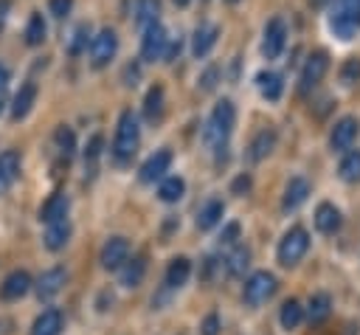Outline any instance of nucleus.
<instances>
[{"label": "nucleus", "instance_id": "49", "mask_svg": "<svg viewBox=\"0 0 360 335\" xmlns=\"http://www.w3.org/2000/svg\"><path fill=\"white\" fill-rule=\"evenodd\" d=\"M309 3H312L315 8H326V6H332L335 0H309Z\"/></svg>", "mask_w": 360, "mask_h": 335}, {"label": "nucleus", "instance_id": "14", "mask_svg": "<svg viewBox=\"0 0 360 335\" xmlns=\"http://www.w3.org/2000/svg\"><path fill=\"white\" fill-rule=\"evenodd\" d=\"M28 290H31V276H28L25 270H14V273L6 276V282H3V287H0V296H3L6 301H14V298L25 296Z\"/></svg>", "mask_w": 360, "mask_h": 335}, {"label": "nucleus", "instance_id": "20", "mask_svg": "<svg viewBox=\"0 0 360 335\" xmlns=\"http://www.w3.org/2000/svg\"><path fill=\"white\" fill-rule=\"evenodd\" d=\"M70 239V222L68 217L65 220H56V222H48V231H45V248L48 251H62Z\"/></svg>", "mask_w": 360, "mask_h": 335}, {"label": "nucleus", "instance_id": "16", "mask_svg": "<svg viewBox=\"0 0 360 335\" xmlns=\"http://www.w3.org/2000/svg\"><path fill=\"white\" fill-rule=\"evenodd\" d=\"M68 206H70L68 194H65V191H56V194H51V197L45 200V206L39 208V220H42V222L65 220V217H68Z\"/></svg>", "mask_w": 360, "mask_h": 335}, {"label": "nucleus", "instance_id": "42", "mask_svg": "<svg viewBox=\"0 0 360 335\" xmlns=\"http://www.w3.org/2000/svg\"><path fill=\"white\" fill-rule=\"evenodd\" d=\"M202 335H219V318L211 312V315H205V321H202Z\"/></svg>", "mask_w": 360, "mask_h": 335}, {"label": "nucleus", "instance_id": "1", "mask_svg": "<svg viewBox=\"0 0 360 335\" xmlns=\"http://www.w3.org/2000/svg\"><path fill=\"white\" fill-rule=\"evenodd\" d=\"M141 141V127H138V115L132 110H124L118 115V127H115V141H112V158L118 163H127Z\"/></svg>", "mask_w": 360, "mask_h": 335}, {"label": "nucleus", "instance_id": "48", "mask_svg": "<svg viewBox=\"0 0 360 335\" xmlns=\"http://www.w3.org/2000/svg\"><path fill=\"white\" fill-rule=\"evenodd\" d=\"M6 84H8V68H6V65H0V93L6 90Z\"/></svg>", "mask_w": 360, "mask_h": 335}, {"label": "nucleus", "instance_id": "37", "mask_svg": "<svg viewBox=\"0 0 360 335\" xmlns=\"http://www.w3.org/2000/svg\"><path fill=\"white\" fill-rule=\"evenodd\" d=\"M87 37H90V25H87V23L76 25L73 39H70V45H68V53H70V56H79V53L87 48Z\"/></svg>", "mask_w": 360, "mask_h": 335}, {"label": "nucleus", "instance_id": "22", "mask_svg": "<svg viewBox=\"0 0 360 335\" xmlns=\"http://www.w3.org/2000/svg\"><path fill=\"white\" fill-rule=\"evenodd\" d=\"M62 329V312L59 310H42L37 321L31 324V335H59Z\"/></svg>", "mask_w": 360, "mask_h": 335}, {"label": "nucleus", "instance_id": "7", "mask_svg": "<svg viewBox=\"0 0 360 335\" xmlns=\"http://www.w3.org/2000/svg\"><path fill=\"white\" fill-rule=\"evenodd\" d=\"M284 42H287V25H284V20L281 17L267 20L264 34H262V56L264 59H276L284 51Z\"/></svg>", "mask_w": 360, "mask_h": 335}, {"label": "nucleus", "instance_id": "24", "mask_svg": "<svg viewBox=\"0 0 360 335\" xmlns=\"http://www.w3.org/2000/svg\"><path fill=\"white\" fill-rule=\"evenodd\" d=\"M188 276H191V262H188L186 256H177V259H172L169 267H166V287L177 290V287H183V284L188 282Z\"/></svg>", "mask_w": 360, "mask_h": 335}, {"label": "nucleus", "instance_id": "12", "mask_svg": "<svg viewBox=\"0 0 360 335\" xmlns=\"http://www.w3.org/2000/svg\"><path fill=\"white\" fill-rule=\"evenodd\" d=\"M169 166H172V152H169V149H158V152L149 155L146 163L141 166V180H143V183H155V180L166 177Z\"/></svg>", "mask_w": 360, "mask_h": 335}, {"label": "nucleus", "instance_id": "8", "mask_svg": "<svg viewBox=\"0 0 360 335\" xmlns=\"http://www.w3.org/2000/svg\"><path fill=\"white\" fill-rule=\"evenodd\" d=\"M166 42H169V34L160 23H152L149 28H143V39H141V56L146 62H155V59H163L166 53Z\"/></svg>", "mask_w": 360, "mask_h": 335}, {"label": "nucleus", "instance_id": "38", "mask_svg": "<svg viewBox=\"0 0 360 335\" xmlns=\"http://www.w3.org/2000/svg\"><path fill=\"white\" fill-rule=\"evenodd\" d=\"M340 82H343L346 87H352V84L360 82V59H357V56L343 62V68H340Z\"/></svg>", "mask_w": 360, "mask_h": 335}, {"label": "nucleus", "instance_id": "27", "mask_svg": "<svg viewBox=\"0 0 360 335\" xmlns=\"http://www.w3.org/2000/svg\"><path fill=\"white\" fill-rule=\"evenodd\" d=\"M158 14H160V0H135V25L141 31L158 23Z\"/></svg>", "mask_w": 360, "mask_h": 335}, {"label": "nucleus", "instance_id": "31", "mask_svg": "<svg viewBox=\"0 0 360 335\" xmlns=\"http://www.w3.org/2000/svg\"><path fill=\"white\" fill-rule=\"evenodd\" d=\"M45 34H48V25H45L42 14L34 11V14L28 17V25H25V42H28L31 48H37V45L45 42Z\"/></svg>", "mask_w": 360, "mask_h": 335}, {"label": "nucleus", "instance_id": "21", "mask_svg": "<svg viewBox=\"0 0 360 335\" xmlns=\"http://www.w3.org/2000/svg\"><path fill=\"white\" fill-rule=\"evenodd\" d=\"M118 270H121V284L124 287H138L143 282V276H146V259L143 256H132Z\"/></svg>", "mask_w": 360, "mask_h": 335}, {"label": "nucleus", "instance_id": "33", "mask_svg": "<svg viewBox=\"0 0 360 335\" xmlns=\"http://www.w3.org/2000/svg\"><path fill=\"white\" fill-rule=\"evenodd\" d=\"M143 115H146L149 121H158V118L163 115V87H160V84L149 87V93H146V99H143Z\"/></svg>", "mask_w": 360, "mask_h": 335}, {"label": "nucleus", "instance_id": "2", "mask_svg": "<svg viewBox=\"0 0 360 335\" xmlns=\"http://www.w3.org/2000/svg\"><path fill=\"white\" fill-rule=\"evenodd\" d=\"M326 25L338 39H352L360 28V0H338L329 11Z\"/></svg>", "mask_w": 360, "mask_h": 335}, {"label": "nucleus", "instance_id": "26", "mask_svg": "<svg viewBox=\"0 0 360 335\" xmlns=\"http://www.w3.org/2000/svg\"><path fill=\"white\" fill-rule=\"evenodd\" d=\"M222 214H225L222 200H208V203H205V206L197 211V228H200V231L214 228V225L222 220Z\"/></svg>", "mask_w": 360, "mask_h": 335}, {"label": "nucleus", "instance_id": "18", "mask_svg": "<svg viewBox=\"0 0 360 335\" xmlns=\"http://www.w3.org/2000/svg\"><path fill=\"white\" fill-rule=\"evenodd\" d=\"M256 84H259V93H262L264 101H278V99H281L284 82H281L278 73H273V70H262V73L256 76Z\"/></svg>", "mask_w": 360, "mask_h": 335}, {"label": "nucleus", "instance_id": "13", "mask_svg": "<svg viewBox=\"0 0 360 335\" xmlns=\"http://www.w3.org/2000/svg\"><path fill=\"white\" fill-rule=\"evenodd\" d=\"M65 282H68V273H65L62 267H51V270H45V273L37 279V296H39V301L53 298V296L65 287Z\"/></svg>", "mask_w": 360, "mask_h": 335}, {"label": "nucleus", "instance_id": "28", "mask_svg": "<svg viewBox=\"0 0 360 335\" xmlns=\"http://www.w3.org/2000/svg\"><path fill=\"white\" fill-rule=\"evenodd\" d=\"M273 146H276V132H273V129H262V132L250 141L248 158H250V160H264V158L273 152Z\"/></svg>", "mask_w": 360, "mask_h": 335}, {"label": "nucleus", "instance_id": "15", "mask_svg": "<svg viewBox=\"0 0 360 335\" xmlns=\"http://www.w3.org/2000/svg\"><path fill=\"white\" fill-rule=\"evenodd\" d=\"M34 101H37V84H34V82H25V84L17 90V96H14V104H11V121L25 118V115L31 113Z\"/></svg>", "mask_w": 360, "mask_h": 335}, {"label": "nucleus", "instance_id": "29", "mask_svg": "<svg viewBox=\"0 0 360 335\" xmlns=\"http://www.w3.org/2000/svg\"><path fill=\"white\" fill-rule=\"evenodd\" d=\"M183 191H186V183H183V177H177V175L160 177V186H158V197H160L163 203H177V200L183 197Z\"/></svg>", "mask_w": 360, "mask_h": 335}, {"label": "nucleus", "instance_id": "39", "mask_svg": "<svg viewBox=\"0 0 360 335\" xmlns=\"http://www.w3.org/2000/svg\"><path fill=\"white\" fill-rule=\"evenodd\" d=\"M101 144H104L101 135H93V138H90V144H87V149H84V163H93V160L101 155Z\"/></svg>", "mask_w": 360, "mask_h": 335}, {"label": "nucleus", "instance_id": "47", "mask_svg": "<svg viewBox=\"0 0 360 335\" xmlns=\"http://www.w3.org/2000/svg\"><path fill=\"white\" fill-rule=\"evenodd\" d=\"M248 186H250V177H245V175H242V177H236L233 191H242V189H248Z\"/></svg>", "mask_w": 360, "mask_h": 335}, {"label": "nucleus", "instance_id": "3", "mask_svg": "<svg viewBox=\"0 0 360 335\" xmlns=\"http://www.w3.org/2000/svg\"><path fill=\"white\" fill-rule=\"evenodd\" d=\"M233 124H236V107H233V101H231V99L217 101V104H214V110H211L208 127H205V141H208L211 146H217V149H219V146L225 144V138L231 135Z\"/></svg>", "mask_w": 360, "mask_h": 335}, {"label": "nucleus", "instance_id": "4", "mask_svg": "<svg viewBox=\"0 0 360 335\" xmlns=\"http://www.w3.org/2000/svg\"><path fill=\"white\" fill-rule=\"evenodd\" d=\"M307 248H309V234L301 225H295L278 242V262L287 265V267H292V265L301 262V256L307 253Z\"/></svg>", "mask_w": 360, "mask_h": 335}, {"label": "nucleus", "instance_id": "9", "mask_svg": "<svg viewBox=\"0 0 360 335\" xmlns=\"http://www.w3.org/2000/svg\"><path fill=\"white\" fill-rule=\"evenodd\" d=\"M326 68H329V56H326L323 51L309 53L307 62H304V68H301V79H298L301 84H298V90H301V93H309V90L323 79Z\"/></svg>", "mask_w": 360, "mask_h": 335}, {"label": "nucleus", "instance_id": "10", "mask_svg": "<svg viewBox=\"0 0 360 335\" xmlns=\"http://www.w3.org/2000/svg\"><path fill=\"white\" fill-rule=\"evenodd\" d=\"M357 132H360V124H357L352 115H346V118H340V121L332 127V132H329V146H332L335 152H346V149H352Z\"/></svg>", "mask_w": 360, "mask_h": 335}, {"label": "nucleus", "instance_id": "50", "mask_svg": "<svg viewBox=\"0 0 360 335\" xmlns=\"http://www.w3.org/2000/svg\"><path fill=\"white\" fill-rule=\"evenodd\" d=\"M172 3H174V6H180V8H183V6H188V3H191V0H172Z\"/></svg>", "mask_w": 360, "mask_h": 335}, {"label": "nucleus", "instance_id": "30", "mask_svg": "<svg viewBox=\"0 0 360 335\" xmlns=\"http://www.w3.org/2000/svg\"><path fill=\"white\" fill-rule=\"evenodd\" d=\"M338 175L346 183H357L360 180V149H346V155H343V160L338 166Z\"/></svg>", "mask_w": 360, "mask_h": 335}, {"label": "nucleus", "instance_id": "36", "mask_svg": "<svg viewBox=\"0 0 360 335\" xmlns=\"http://www.w3.org/2000/svg\"><path fill=\"white\" fill-rule=\"evenodd\" d=\"M248 259H250V251L248 248H236L228 259H225V267H228V273L231 276H239L245 267H248Z\"/></svg>", "mask_w": 360, "mask_h": 335}, {"label": "nucleus", "instance_id": "19", "mask_svg": "<svg viewBox=\"0 0 360 335\" xmlns=\"http://www.w3.org/2000/svg\"><path fill=\"white\" fill-rule=\"evenodd\" d=\"M315 228L321 234H335L340 228V211L332 203H321L315 208Z\"/></svg>", "mask_w": 360, "mask_h": 335}, {"label": "nucleus", "instance_id": "6", "mask_svg": "<svg viewBox=\"0 0 360 335\" xmlns=\"http://www.w3.org/2000/svg\"><path fill=\"white\" fill-rule=\"evenodd\" d=\"M273 293H276V276L267 273V270H256V273L245 282V301H248L250 307L264 304Z\"/></svg>", "mask_w": 360, "mask_h": 335}, {"label": "nucleus", "instance_id": "51", "mask_svg": "<svg viewBox=\"0 0 360 335\" xmlns=\"http://www.w3.org/2000/svg\"><path fill=\"white\" fill-rule=\"evenodd\" d=\"M228 3H239V0H228Z\"/></svg>", "mask_w": 360, "mask_h": 335}, {"label": "nucleus", "instance_id": "46", "mask_svg": "<svg viewBox=\"0 0 360 335\" xmlns=\"http://www.w3.org/2000/svg\"><path fill=\"white\" fill-rule=\"evenodd\" d=\"M127 84H138V68H127Z\"/></svg>", "mask_w": 360, "mask_h": 335}, {"label": "nucleus", "instance_id": "23", "mask_svg": "<svg viewBox=\"0 0 360 335\" xmlns=\"http://www.w3.org/2000/svg\"><path fill=\"white\" fill-rule=\"evenodd\" d=\"M17 172H20V155L14 149L0 152V194L17 180Z\"/></svg>", "mask_w": 360, "mask_h": 335}, {"label": "nucleus", "instance_id": "44", "mask_svg": "<svg viewBox=\"0 0 360 335\" xmlns=\"http://www.w3.org/2000/svg\"><path fill=\"white\" fill-rule=\"evenodd\" d=\"M214 79H217V68H208V70H205V76H202V90H211V87L217 84Z\"/></svg>", "mask_w": 360, "mask_h": 335}, {"label": "nucleus", "instance_id": "35", "mask_svg": "<svg viewBox=\"0 0 360 335\" xmlns=\"http://www.w3.org/2000/svg\"><path fill=\"white\" fill-rule=\"evenodd\" d=\"M53 144H56V149H59L62 158H70V155L76 152V132L62 124V127H56V132H53Z\"/></svg>", "mask_w": 360, "mask_h": 335}, {"label": "nucleus", "instance_id": "45", "mask_svg": "<svg viewBox=\"0 0 360 335\" xmlns=\"http://www.w3.org/2000/svg\"><path fill=\"white\" fill-rule=\"evenodd\" d=\"M8 11H11V0H0V28H3V23H6Z\"/></svg>", "mask_w": 360, "mask_h": 335}, {"label": "nucleus", "instance_id": "17", "mask_svg": "<svg viewBox=\"0 0 360 335\" xmlns=\"http://www.w3.org/2000/svg\"><path fill=\"white\" fill-rule=\"evenodd\" d=\"M307 194H309V183H307L304 177H290V183H287V189H284V197H281V208H284V211L298 208V206L307 200Z\"/></svg>", "mask_w": 360, "mask_h": 335}, {"label": "nucleus", "instance_id": "11", "mask_svg": "<svg viewBox=\"0 0 360 335\" xmlns=\"http://www.w3.org/2000/svg\"><path fill=\"white\" fill-rule=\"evenodd\" d=\"M127 259H129V242L124 236H112V239L104 242V248H101V267L118 270Z\"/></svg>", "mask_w": 360, "mask_h": 335}, {"label": "nucleus", "instance_id": "40", "mask_svg": "<svg viewBox=\"0 0 360 335\" xmlns=\"http://www.w3.org/2000/svg\"><path fill=\"white\" fill-rule=\"evenodd\" d=\"M239 239V222H228L225 231L219 234V245H233Z\"/></svg>", "mask_w": 360, "mask_h": 335}, {"label": "nucleus", "instance_id": "43", "mask_svg": "<svg viewBox=\"0 0 360 335\" xmlns=\"http://www.w3.org/2000/svg\"><path fill=\"white\" fill-rule=\"evenodd\" d=\"M180 45H183V42H180V37H177V39H169V42H166V53H163V59H166V62H172V59L180 53Z\"/></svg>", "mask_w": 360, "mask_h": 335}, {"label": "nucleus", "instance_id": "5", "mask_svg": "<svg viewBox=\"0 0 360 335\" xmlns=\"http://www.w3.org/2000/svg\"><path fill=\"white\" fill-rule=\"evenodd\" d=\"M118 51V34L112 28H101L93 39H90V65L96 70H101L104 65H110V59Z\"/></svg>", "mask_w": 360, "mask_h": 335}, {"label": "nucleus", "instance_id": "41", "mask_svg": "<svg viewBox=\"0 0 360 335\" xmlns=\"http://www.w3.org/2000/svg\"><path fill=\"white\" fill-rule=\"evenodd\" d=\"M73 8V0H51V14L53 17H68Z\"/></svg>", "mask_w": 360, "mask_h": 335}, {"label": "nucleus", "instance_id": "34", "mask_svg": "<svg viewBox=\"0 0 360 335\" xmlns=\"http://www.w3.org/2000/svg\"><path fill=\"white\" fill-rule=\"evenodd\" d=\"M278 321H281L284 329H295V327L304 321V307H301L295 298L284 301V304H281V315H278Z\"/></svg>", "mask_w": 360, "mask_h": 335}, {"label": "nucleus", "instance_id": "32", "mask_svg": "<svg viewBox=\"0 0 360 335\" xmlns=\"http://www.w3.org/2000/svg\"><path fill=\"white\" fill-rule=\"evenodd\" d=\"M329 312H332V298H329L326 293H315V296L309 298V304H307V315H309V321H312V324H321Z\"/></svg>", "mask_w": 360, "mask_h": 335}, {"label": "nucleus", "instance_id": "25", "mask_svg": "<svg viewBox=\"0 0 360 335\" xmlns=\"http://www.w3.org/2000/svg\"><path fill=\"white\" fill-rule=\"evenodd\" d=\"M217 34H219V28H217V25H200V28L194 31V39H191V53H194L197 59H200V56H205V53L214 48Z\"/></svg>", "mask_w": 360, "mask_h": 335}]
</instances>
